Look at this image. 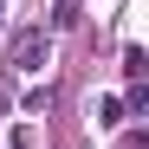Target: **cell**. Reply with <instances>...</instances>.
Returning a JSON list of instances; mask_svg holds the SVG:
<instances>
[{
  "instance_id": "6da1fadb",
  "label": "cell",
  "mask_w": 149,
  "mask_h": 149,
  "mask_svg": "<svg viewBox=\"0 0 149 149\" xmlns=\"http://www.w3.org/2000/svg\"><path fill=\"white\" fill-rule=\"evenodd\" d=\"M45 52H52L45 26H19V33L7 39V65H13V71H39V65H45Z\"/></svg>"
},
{
  "instance_id": "7a4b0ae2",
  "label": "cell",
  "mask_w": 149,
  "mask_h": 149,
  "mask_svg": "<svg viewBox=\"0 0 149 149\" xmlns=\"http://www.w3.org/2000/svg\"><path fill=\"white\" fill-rule=\"evenodd\" d=\"M143 71H149V58H143V45H130V52H123V78H130V84H143Z\"/></svg>"
},
{
  "instance_id": "3957f363",
  "label": "cell",
  "mask_w": 149,
  "mask_h": 149,
  "mask_svg": "<svg viewBox=\"0 0 149 149\" xmlns=\"http://www.w3.org/2000/svg\"><path fill=\"white\" fill-rule=\"evenodd\" d=\"M97 123H104V130H117V123H123V97H104V104H97Z\"/></svg>"
},
{
  "instance_id": "277c9868",
  "label": "cell",
  "mask_w": 149,
  "mask_h": 149,
  "mask_svg": "<svg viewBox=\"0 0 149 149\" xmlns=\"http://www.w3.org/2000/svg\"><path fill=\"white\" fill-rule=\"evenodd\" d=\"M123 149H143V136H123Z\"/></svg>"
},
{
  "instance_id": "5b68a950",
  "label": "cell",
  "mask_w": 149,
  "mask_h": 149,
  "mask_svg": "<svg viewBox=\"0 0 149 149\" xmlns=\"http://www.w3.org/2000/svg\"><path fill=\"white\" fill-rule=\"evenodd\" d=\"M58 7H71V0H58Z\"/></svg>"
},
{
  "instance_id": "8992f818",
  "label": "cell",
  "mask_w": 149,
  "mask_h": 149,
  "mask_svg": "<svg viewBox=\"0 0 149 149\" xmlns=\"http://www.w3.org/2000/svg\"><path fill=\"white\" fill-rule=\"evenodd\" d=\"M0 7H7V0H0Z\"/></svg>"
}]
</instances>
